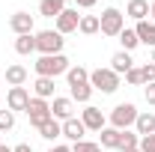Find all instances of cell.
<instances>
[{
    "instance_id": "cell-1",
    "label": "cell",
    "mask_w": 155,
    "mask_h": 152,
    "mask_svg": "<svg viewBox=\"0 0 155 152\" xmlns=\"http://www.w3.org/2000/svg\"><path fill=\"white\" fill-rule=\"evenodd\" d=\"M33 69H36L39 78H57V75H66V72H69V60H66V54L39 57L36 63H33Z\"/></svg>"
},
{
    "instance_id": "cell-2",
    "label": "cell",
    "mask_w": 155,
    "mask_h": 152,
    "mask_svg": "<svg viewBox=\"0 0 155 152\" xmlns=\"http://www.w3.org/2000/svg\"><path fill=\"white\" fill-rule=\"evenodd\" d=\"M90 87L98 90V93H104V95H110V93L119 90V75L114 69H93L90 72Z\"/></svg>"
},
{
    "instance_id": "cell-3",
    "label": "cell",
    "mask_w": 155,
    "mask_h": 152,
    "mask_svg": "<svg viewBox=\"0 0 155 152\" xmlns=\"http://www.w3.org/2000/svg\"><path fill=\"white\" fill-rule=\"evenodd\" d=\"M98 27H101L104 36H119V33L125 30V15H122L116 6H107V9L98 15Z\"/></svg>"
},
{
    "instance_id": "cell-4",
    "label": "cell",
    "mask_w": 155,
    "mask_h": 152,
    "mask_svg": "<svg viewBox=\"0 0 155 152\" xmlns=\"http://www.w3.org/2000/svg\"><path fill=\"white\" fill-rule=\"evenodd\" d=\"M63 42H66V39L60 36L57 30H39L36 33V51L42 54V57L63 54Z\"/></svg>"
},
{
    "instance_id": "cell-5",
    "label": "cell",
    "mask_w": 155,
    "mask_h": 152,
    "mask_svg": "<svg viewBox=\"0 0 155 152\" xmlns=\"http://www.w3.org/2000/svg\"><path fill=\"white\" fill-rule=\"evenodd\" d=\"M137 114H140V111H137V107L131 104V101H122V104H116L114 111H110V116H107V119H110V125H114V128L125 131L128 125H134Z\"/></svg>"
},
{
    "instance_id": "cell-6",
    "label": "cell",
    "mask_w": 155,
    "mask_h": 152,
    "mask_svg": "<svg viewBox=\"0 0 155 152\" xmlns=\"http://www.w3.org/2000/svg\"><path fill=\"white\" fill-rule=\"evenodd\" d=\"M27 116H30V125L39 131V128L51 119V104H48L45 98H36V95H33L30 104H27Z\"/></svg>"
},
{
    "instance_id": "cell-7",
    "label": "cell",
    "mask_w": 155,
    "mask_h": 152,
    "mask_svg": "<svg viewBox=\"0 0 155 152\" xmlns=\"http://www.w3.org/2000/svg\"><path fill=\"white\" fill-rule=\"evenodd\" d=\"M81 122L87 125V131H101L104 128V114H101V107H96V104H87L84 111H81Z\"/></svg>"
},
{
    "instance_id": "cell-8",
    "label": "cell",
    "mask_w": 155,
    "mask_h": 152,
    "mask_svg": "<svg viewBox=\"0 0 155 152\" xmlns=\"http://www.w3.org/2000/svg\"><path fill=\"white\" fill-rule=\"evenodd\" d=\"M30 98H33V95L27 93V87H12V90L6 93V107H9L12 114H15V111H27Z\"/></svg>"
},
{
    "instance_id": "cell-9",
    "label": "cell",
    "mask_w": 155,
    "mask_h": 152,
    "mask_svg": "<svg viewBox=\"0 0 155 152\" xmlns=\"http://www.w3.org/2000/svg\"><path fill=\"white\" fill-rule=\"evenodd\" d=\"M78 24H81L78 9H69V6H66V9L57 15V33H60V36H66V33H75Z\"/></svg>"
},
{
    "instance_id": "cell-10",
    "label": "cell",
    "mask_w": 155,
    "mask_h": 152,
    "mask_svg": "<svg viewBox=\"0 0 155 152\" xmlns=\"http://www.w3.org/2000/svg\"><path fill=\"white\" fill-rule=\"evenodd\" d=\"M9 27H12L15 36H30V33H33V15H30V12H15V15L9 18Z\"/></svg>"
},
{
    "instance_id": "cell-11",
    "label": "cell",
    "mask_w": 155,
    "mask_h": 152,
    "mask_svg": "<svg viewBox=\"0 0 155 152\" xmlns=\"http://www.w3.org/2000/svg\"><path fill=\"white\" fill-rule=\"evenodd\" d=\"M84 134H87V125H84L78 116L63 119V137H69L72 143H78V140H84Z\"/></svg>"
},
{
    "instance_id": "cell-12",
    "label": "cell",
    "mask_w": 155,
    "mask_h": 152,
    "mask_svg": "<svg viewBox=\"0 0 155 152\" xmlns=\"http://www.w3.org/2000/svg\"><path fill=\"white\" fill-rule=\"evenodd\" d=\"M72 104H75L72 98H66V95H54V101H51V116L60 119V122L69 119V116H75V114H72Z\"/></svg>"
},
{
    "instance_id": "cell-13",
    "label": "cell",
    "mask_w": 155,
    "mask_h": 152,
    "mask_svg": "<svg viewBox=\"0 0 155 152\" xmlns=\"http://www.w3.org/2000/svg\"><path fill=\"white\" fill-rule=\"evenodd\" d=\"M134 131L140 134V137H146V134H155V114H149V111H140L134 119Z\"/></svg>"
},
{
    "instance_id": "cell-14",
    "label": "cell",
    "mask_w": 155,
    "mask_h": 152,
    "mask_svg": "<svg viewBox=\"0 0 155 152\" xmlns=\"http://www.w3.org/2000/svg\"><path fill=\"white\" fill-rule=\"evenodd\" d=\"M134 33H137V39H140V45H149V48H155V24H152L149 18H146V21H137Z\"/></svg>"
},
{
    "instance_id": "cell-15",
    "label": "cell",
    "mask_w": 155,
    "mask_h": 152,
    "mask_svg": "<svg viewBox=\"0 0 155 152\" xmlns=\"http://www.w3.org/2000/svg\"><path fill=\"white\" fill-rule=\"evenodd\" d=\"M125 15L134 18V21H146V18H149V0H128Z\"/></svg>"
},
{
    "instance_id": "cell-16",
    "label": "cell",
    "mask_w": 155,
    "mask_h": 152,
    "mask_svg": "<svg viewBox=\"0 0 155 152\" xmlns=\"http://www.w3.org/2000/svg\"><path fill=\"white\" fill-rule=\"evenodd\" d=\"M110 69H114L116 75H125L128 69H134V60H131V54H128V51H116L114 57H110Z\"/></svg>"
},
{
    "instance_id": "cell-17",
    "label": "cell",
    "mask_w": 155,
    "mask_h": 152,
    "mask_svg": "<svg viewBox=\"0 0 155 152\" xmlns=\"http://www.w3.org/2000/svg\"><path fill=\"white\" fill-rule=\"evenodd\" d=\"M98 134H101V149H119V140H122V131H119V128L104 125Z\"/></svg>"
},
{
    "instance_id": "cell-18",
    "label": "cell",
    "mask_w": 155,
    "mask_h": 152,
    "mask_svg": "<svg viewBox=\"0 0 155 152\" xmlns=\"http://www.w3.org/2000/svg\"><path fill=\"white\" fill-rule=\"evenodd\" d=\"M6 84H9V87H24V84H27V69L18 66V63L9 66V69H6Z\"/></svg>"
},
{
    "instance_id": "cell-19",
    "label": "cell",
    "mask_w": 155,
    "mask_h": 152,
    "mask_svg": "<svg viewBox=\"0 0 155 152\" xmlns=\"http://www.w3.org/2000/svg\"><path fill=\"white\" fill-rule=\"evenodd\" d=\"M39 137H45V140H57V137H63V122L51 116V119L39 128Z\"/></svg>"
},
{
    "instance_id": "cell-20",
    "label": "cell",
    "mask_w": 155,
    "mask_h": 152,
    "mask_svg": "<svg viewBox=\"0 0 155 152\" xmlns=\"http://www.w3.org/2000/svg\"><path fill=\"white\" fill-rule=\"evenodd\" d=\"M33 93H36V98H51L54 95V78H36V84H33Z\"/></svg>"
},
{
    "instance_id": "cell-21",
    "label": "cell",
    "mask_w": 155,
    "mask_h": 152,
    "mask_svg": "<svg viewBox=\"0 0 155 152\" xmlns=\"http://www.w3.org/2000/svg\"><path fill=\"white\" fill-rule=\"evenodd\" d=\"M69 98L72 101H81V104H90V98H93V87L90 84H75V87H69Z\"/></svg>"
},
{
    "instance_id": "cell-22",
    "label": "cell",
    "mask_w": 155,
    "mask_h": 152,
    "mask_svg": "<svg viewBox=\"0 0 155 152\" xmlns=\"http://www.w3.org/2000/svg\"><path fill=\"white\" fill-rule=\"evenodd\" d=\"M63 9H66V0H42V3H39V12H42L45 18H57Z\"/></svg>"
},
{
    "instance_id": "cell-23",
    "label": "cell",
    "mask_w": 155,
    "mask_h": 152,
    "mask_svg": "<svg viewBox=\"0 0 155 152\" xmlns=\"http://www.w3.org/2000/svg\"><path fill=\"white\" fill-rule=\"evenodd\" d=\"M66 81H69V87H75V84H90V72H87L84 66H69Z\"/></svg>"
},
{
    "instance_id": "cell-24",
    "label": "cell",
    "mask_w": 155,
    "mask_h": 152,
    "mask_svg": "<svg viewBox=\"0 0 155 152\" xmlns=\"http://www.w3.org/2000/svg\"><path fill=\"white\" fill-rule=\"evenodd\" d=\"M78 30H81L84 36H93V33H98V30H101V27H98V15H81Z\"/></svg>"
},
{
    "instance_id": "cell-25",
    "label": "cell",
    "mask_w": 155,
    "mask_h": 152,
    "mask_svg": "<svg viewBox=\"0 0 155 152\" xmlns=\"http://www.w3.org/2000/svg\"><path fill=\"white\" fill-rule=\"evenodd\" d=\"M15 51H18L21 57L33 54V51H36V36H33V33H30V36H18L15 39Z\"/></svg>"
},
{
    "instance_id": "cell-26",
    "label": "cell",
    "mask_w": 155,
    "mask_h": 152,
    "mask_svg": "<svg viewBox=\"0 0 155 152\" xmlns=\"http://www.w3.org/2000/svg\"><path fill=\"white\" fill-rule=\"evenodd\" d=\"M119 42H122V51H128V54H131V51H134L137 45H140V39H137V33L134 30H128V27H125V30H122V33H119Z\"/></svg>"
},
{
    "instance_id": "cell-27",
    "label": "cell",
    "mask_w": 155,
    "mask_h": 152,
    "mask_svg": "<svg viewBox=\"0 0 155 152\" xmlns=\"http://www.w3.org/2000/svg\"><path fill=\"white\" fill-rule=\"evenodd\" d=\"M137 146H140V134L125 128V131H122V140H119V152L122 149H137Z\"/></svg>"
},
{
    "instance_id": "cell-28",
    "label": "cell",
    "mask_w": 155,
    "mask_h": 152,
    "mask_svg": "<svg viewBox=\"0 0 155 152\" xmlns=\"http://www.w3.org/2000/svg\"><path fill=\"white\" fill-rule=\"evenodd\" d=\"M72 152H101V143H93V140H78V143H72Z\"/></svg>"
},
{
    "instance_id": "cell-29",
    "label": "cell",
    "mask_w": 155,
    "mask_h": 152,
    "mask_svg": "<svg viewBox=\"0 0 155 152\" xmlns=\"http://www.w3.org/2000/svg\"><path fill=\"white\" fill-rule=\"evenodd\" d=\"M9 128H15V114L6 107V111H0V131H9Z\"/></svg>"
},
{
    "instance_id": "cell-30",
    "label": "cell",
    "mask_w": 155,
    "mask_h": 152,
    "mask_svg": "<svg viewBox=\"0 0 155 152\" xmlns=\"http://www.w3.org/2000/svg\"><path fill=\"white\" fill-rule=\"evenodd\" d=\"M125 84H131V87H140V84H143L140 66H134V69H128V72H125Z\"/></svg>"
},
{
    "instance_id": "cell-31",
    "label": "cell",
    "mask_w": 155,
    "mask_h": 152,
    "mask_svg": "<svg viewBox=\"0 0 155 152\" xmlns=\"http://www.w3.org/2000/svg\"><path fill=\"white\" fill-rule=\"evenodd\" d=\"M140 75H143V84H155V63H143Z\"/></svg>"
},
{
    "instance_id": "cell-32",
    "label": "cell",
    "mask_w": 155,
    "mask_h": 152,
    "mask_svg": "<svg viewBox=\"0 0 155 152\" xmlns=\"http://www.w3.org/2000/svg\"><path fill=\"white\" fill-rule=\"evenodd\" d=\"M140 152H155V134L140 137Z\"/></svg>"
},
{
    "instance_id": "cell-33",
    "label": "cell",
    "mask_w": 155,
    "mask_h": 152,
    "mask_svg": "<svg viewBox=\"0 0 155 152\" xmlns=\"http://www.w3.org/2000/svg\"><path fill=\"white\" fill-rule=\"evenodd\" d=\"M143 98H146V104L155 107V84H146V87H143Z\"/></svg>"
},
{
    "instance_id": "cell-34",
    "label": "cell",
    "mask_w": 155,
    "mask_h": 152,
    "mask_svg": "<svg viewBox=\"0 0 155 152\" xmlns=\"http://www.w3.org/2000/svg\"><path fill=\"white\" fill-rule=\"evenodd\" d=\"M75 6H78V9H93L96 0H75Z\"/></svg>"
},
{
    "instance_id": "cell-35",
    "label": "cell",
    "mask_w": 155,
    "mask_h": 152,
    "mask_svg": "<svg viewBox=\"0 0 155 152\" xmlns=\"http://www.w3.org/2000/svg\"><path fill=\"white\" fill-rule=\"evenodd\" d=\"M12 152H33L30 143H18V146H12Z\"/></svg>"
},
{
    "instance_id": "cell-36",
    "label": "cell",
    "mask_w": 155,
    "mask_h": 152,
    "mask_svg": "<svg viewBox=\"0 0 155 152\" xmlns=\"http://www.w3.org/2000/svg\"><path fill=\"white\" fill-rule=\"evenodd\" d=\"M48 152H72V146H63V143H57V146H51Z\"/></svg>"
},
{
    "instance_id": "cell-37",
    "label": "cell",
    "mask_w": 155,
    "mask_h": 152,
    "mask_svg": "<svg viewBox=\"0 0 155 152\" xmlns=\"http://www.w3.org/2000/svg\"><path fill=\"white\" fill-rule=\"evenodd\" d=\"M149 21H152V24H155V0H152V3H149Z\"/></svg>"
},
{
    "instance_id": "cell-38",
    "label": "cell",
    "mask_w": 155,
    "mask_h": 152,
    "mask_svg": "<svg viewBox=\"0 0 155 152\" xmlns=\"http://www.w3.org/2000/svg\"><path fill=\"white\" fill-rule=\"evenodd\" d=\"M0 152H12V149H9V146H3V143H0Z\"/></svg>"
},
{
    "instance_id": "cell-39",
    "label": "cell",
    "mask_w": 155,
    "mask_h": 152,
    "mask_svg": "<svg viewBox=\"0 0 155 152\" xmlns=\"http://www.w3.org/2000/svg\"><path fill=\"white\" fill-rule=\"evenodd\" d=\"M122 152H140V146H137V149H122Z\"/></svg>"
},
{
    "instance_id": "cell-40",
    "label": "cell",
    "mask_w": 155,
    "mask_h": 152,
    "mask_svg": "<svg viewBox=\"0 0 155 152\" xmlns=\"http://www.w3.org/2000/svg\"><path fill=\"white\" fill-rule=\"evenodd\" d=\"M149 63H155V48H152V60H149Z\"/></svg>"
}]
</instances>
